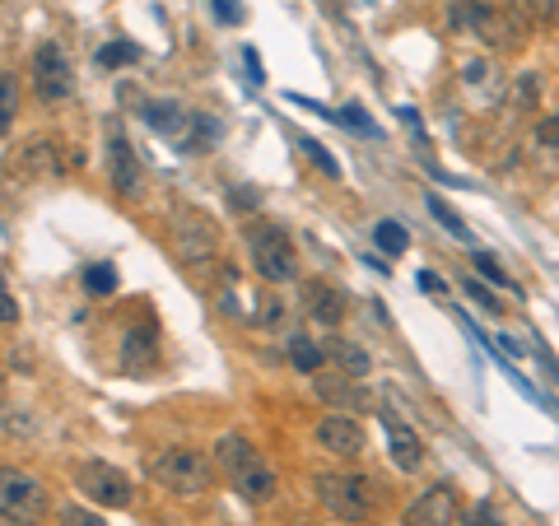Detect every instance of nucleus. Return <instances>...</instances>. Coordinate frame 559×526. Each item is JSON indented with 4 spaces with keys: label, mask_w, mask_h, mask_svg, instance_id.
<instances>
[{
    "label": "nucleus",
    "mask_w": 559,
    "mask_h": 526,
    "mask_svg": "<svg viewBox=\"0 0 559 526\" xmlns=\"http://www.w3.org/2000/svg\"><path fill=\"white\" fill-rule=\"evenodd\" d=\"M0 122H14V75H0Z\"/></svg>",
    "instance_id": "cd10ccee"
},
{
    "label": "nucleus",
    "mask_w": 559,
    "mask_h": 526,
    "mask_svg": "<svg viewBox=\"0 0 559 526\" xmlns=\"http://www.w3.org/2000/svg\"><path fill=\"white\" fill-rule=\"evenodd\" d=\"M140 56V47L136 42H126V38H117V42H108L103 52H98V66H108V70H117V66H131Z\"/></svg>",
    "instance_id": "5701e85b"
},
{
    "label": "nucleus",
    "mask_w": 559,
    "mask_h": 526,
    "mask_svg": "<svg viewBox=\"0 0 559 526\" xmlns=\"http://www.w3.org/2000/svg\"><path fill=\"white\" fill-rule=\"evenodd\" d=\"M108 149H112V187L122 191V196H131L140 187V163H136V149H131V140H126L117 117L108 122Z\"/></svg>",
    "instance_id": "6e6552de"
},
{
    "label": "nucleus",
    "mask_w": 559,
    "mask_h": 526,
    "mask_svg": "<svg viewBox=\"0 0 559 526\" xmlns=\"http://www.w3.org/2000/svg\"><path fill=\"white\" fill-rule=\"evenodd\" d=\"M150 475L159 485L173 489V494L191 499V494H205V489H210L215 466H210V457L196 452V447H168V452H154L150 457Z\"/></svg>",
    "instance_id": "f257e3e1"
},
{
    "label": "nucleus",
    "mask_w": 559,
    "mask_h": 526,
    "mask_svg": "<svg viewBox=\"0 0 559 526\" xmlns=\"http://www.w3.org/2000/svg\"><path fill=\"white\" fill-rule=\"evenodd\" d=\"M317 443L327 447L331 457H359L364 452V429L350 415H327L317 424Z\"/></svg>",
    "instance_id": "1a4fd4ad"
},
{
    "label": "nucleus",
    "mask_w": 559,
    "mask_h": 526,
    "mask_svg": "<svg viewBox=\"0 0 559 526\" xmlns=\"http://www.w3.org/2000/svg\"><path fill=\"white\" fill-rule=\"evenodd\" d=\"M313 489H317V499L327 503L341 522H355L359 526V522H369V517H373L369 485H364L359 475H317Z\"/></svg>",
    "instance_id": "7ed1b4c3"
},
{
    "label": "nucleus",
    "mask_w": 559,
    "mask_h": 526,
    "mask_svg": "<svg viewBox=\"0 0 559 526\" xmlns=\"http://www.w3.org/2000/svg\"><path fill=\"white\" fill-rule=\"evenodd\" d=\"M424 210H429V215H434L438 224H443V229L452 233V238H462V243H471V229H466V219L457 215V210H452V205L443 201V196H434V191H429V196H424Z\"/></svg>",
    "instance_id": "f3484780"
},
{
    "label": "nucleus",
    "mask_w": 559,
    "mask_h": 526,
    "mask_svg": "<svg viewBox=\"0 0 559 526\" xmlns=\"http://www.w3.org/2000/svg\"><path fill=\"white\" fill-rule=\"evenodd\" d=\"M145 117H150V126L159 135H182V126H187V117L173 103H145Z\"/></svg>",
    "instance_id": "6ab92c4d"
},
{
    "label": "nucleus",
    "mask_w": 559,
    "mask_h": 526,
    "mask_svg": "<svg viewBox=\"0 0 559 526\" xmlns=\"http://www.w3.org/2000/svg\"><path fill=\"white\" fill-rule=\"evenodd\" d=\"M233 489H238V499H247V503H266L275 494V475H271V466H252V471H243V475H233Z\"/></svg>",
    "instance_id": "4468645a"
},
{
    "label": "nucleus",
    "mask_w": 559,
    "mask_h": 526,
    "mask_svg": "<svg viewBox=\"0 0 559 526\" xmlns=\"http://www.w3.org/2000/svg\"><path fill=\"white\" fill-rule=\"evenodd\" d=\"M0 317H5V326H14V317H19V308H14L10 294H0Z\"/></svg>",
    "instance_id": "c9c22d12"
},
{
    "label": "nucleus",
    "mask_w": 559,
    "mask_h": 526,
    "mask_svg": "<svg viewBox=\"0 0 559 526\" xmlns=\"http://www.w3.org/2000/svg\"><path fill=\"white\" fill-rule=\"evenodd\" d=\"M24 168L33 177H56V173H61V145H56L52 135L28 140V145H24Z\"/></svg>",
    "instance_id": "f8f14e48"
},
{
    "label": "nucleus",
    "mask_w": 559,
    "mask_h": 526,
    "mask_svg": "<svg viewBox=\"0 0 559 526\" xmlns=\"http://www.w3.org/2000/svg\"><path fill=\"white\" fill-rule=\"evenodd\" d=\"M247 252H252V266H257L261 280L271 284H289L299 275V257H294V243H289L285 229L275 224H257L247 233Z\"/></svg>",
    "instance_id": "f03ea898"
},
{
    "label": "nucleus",
    "mask_w": 559,
    "mask_h": 526,
    "mask_svg": "<svg viewBox=\"0 0 559 526\" xmlns=\"http://www.w3.org/2000/svg\"><path fill=\"white\" fill-rule=\"evenodd\" d=\"M299 149H303V154H308V159H313L327 177H341V163L331 159V149H327V145H317L313 135H299Z\"/></svg>",
    "instance_id": "393cba45"
},
{
    "label": "nucleus",
    "mask_w": 559,
    "mask_h": 526,
    "mask_svg": "<svg viewBox=\"0 0 559 526\" xmlns=\"http://www.w3.org/2000/svg\"><path fill=\"white\" fill-rule=\"evenodd\" d=\"M401 526H457V499H452V489L448 485L424 489L420 499L406 508Z\"/></svg>",
    "instance_id": "0eeeda50"
},
{
    "label": "nucleus",
    "mask_w": 559,
    "mask_h": 526,
    "mask_svg": "<svg viewBox=\"0 0 559 526\" xmlns=\"http://www.w3.org/2000/svg\"><path fill=\"white\" fill-rule=\"evenodd\" d=\"M215 457H219V466H224L229 475H243V471H252V466H257L252 443H247V438H238V433H224V438H219Z\"/></svg>",
    "instance_id": "ddd939ff"
},
{
    "label": "nucleus",
    "mask_w": 559,
    "mask_h": 526,
    "mask_svg": "<svg viewBox=\"0 0 559 526\" xmlns=\"http://www.w3.org/2000/svg\"><path fill=\"white\" fill-rule=\"evenodd\" d=\"M289 359H294L299 373H317V368H322V350H317V340H308V336L289 340Z\"/></svg>",
    "instance_id": "4be33fe9"
},
{
    "label": "nucleus",
    "mask_w": 559,
    "mask_h": 526,
    "mask_svg": "<svg viewBox=\"0 0 559 526\" xmlns=\"http://www.w3.org/2000/svg\"><path fill=\"white\" fill-rule=\"evenodd\" d=\"M466 294L476 298V303H480L485 312H499V308H504V303H494V294H490V289H485L480 280H466Z\"/></svg>",
    "instance_id": "7c9ffc66"
},
{
    "label": "nucleus",
    "mask_w": 559,
    "mask_h": 526,
    "mask_svg": "<svg viewBox=\"0 0 559 526\" xmlns=\"http://www.w3.org/2000/svg\"><path fill=\"white\" fill-rule=\"evenodd\" d=\"M243 61H247V75H252V84H266V75H261V61L252 47H243Z\"/></svg>",
    "instance_id": "72a5a7b5"
},
{
    "label": "nucleus",
    "mask_w": 559,
    "mask_h": 526,
    "mask_svg": "<svg viewBox=\"0 0 559 526\" xmlns=\"http://www.w3.org/2000/svg\"><path fill=\"white\" fill-rule=\"evenodd\" d=\"M303 298H308V312H313L322 326H341L345 322V294L336 289V284L313 280L308 289H303Z\"/></svg>",
    "instance_id": "9b49d317"
},
{
    "label": "nucleus",
    "mask_w": 559,
    "mask_h": 526,
    "mask_svg": "<svg viewBox=\"0 0 559 526\" xmlns=\"http://www.w3.org/2000/svg\"><path fill=\"white\" fill-rule=\"evenodd\" d=\"M373 243H378V252H387V257H401V252L410 247V238L396 219H382L378 229H373Z\"/></svg>",
    "instance_id": "412c9836"
},
{
    "label": "nucleus",
    "mask_w": 559,
    "mask_h": 526,
    "mask_svg": "<svg viewBox=\"0 0 559 526\" xmlns=\"http://www.w3.org/2000/svg\"><path fill=\"white\" fill-rule=\"evenodd\" d=\"M75 485L94 503H103V508H131V499H136L131 480L117 466H108V461H80L75 466Z\"/></svg>",
    "instance_id": "423d86ee"
},
{
    "label": "nucleus",
    "mask_w": 559,
    "mask_h": 526,
    "mask_svg": "<svg viewBox=\"0 0 559 526\" xmlns=\"http://www.w3.org/2000/svg\"><path fill=\"white\" fill-rule=\"evenodd\" d=\"M0 508H5V526H28L47 513V489L33 475L5 471L0 475Z\"/></svg>",
    "instance_id": "39448f33"
},
{
    "label": "nucleus",
    "mask_w": 559,
    "mask_h": 526,
    "mask_svg": "<svg viewBox=\"0 0 559 526\" xmlns=\"http://www.w3.org/2000/svg\"><path fill=\"white\" fill-rule=\"evenodd\" d=\"M154 354H159V350H154V331H150V326H145V331H126V345H122V364L126 368H136V373H140V368L154 364Z\"/></svg>",
    "instance_id": "dca6fc26"
},
{
    "label": "nucleus",
    "mask_w": 559,
    "mask_h": 526,
    "mask_svg": "<svg viewBox=\"0 0 559 526\" xmlns=\"http://www.w3.org/2000/svg\"><path fill=\"white\" fill-rule=\"evenodd\" d=\"M420 289H429V294H443L448 284H443V275H434V270H420Z\"/></svg>",
    "instance_id": "f704fd0d"
},
{
    "label": "nucleus",
    "mask_w": 559,
    "mask_h": 526,
    "mask_svg": "<svg viewBox=\"0 0 559 526\" xmlns=\"http://www.w3.org/2000/svg\"><path fill=\"white\" fill-rule=\"evenodd\" d=\"M331 354L341 359V368H345V378H364L369 373V354L359 350V345H350V340H331Z\"/></svg>",
    "instance_id": "aec40b11"
},
{
    "label": "nucleus",
    "mask_w": 559,
    "mask_h": 526,
    "mask_svg": "<svg viewBox=\"0 0 559 526\" xmlns=\"http://www.w3.org/2000/svg\"><path fill=\"white\" fill-rule=\"evenodd\" d=\"M471 266L480 270V280H490V284H499V289H504V294H513V298H522V289L513 280H508V270L499 266V257H494V252H471Z\"/></svg>",
    "instance_id": "a211bd4d"
},
{
    "label": "nucleus",
    "mask_w": 559,
    "mask_h": 526,
    "mask_svg": "<svg viewBox=\"0 0 559 526\" xmlns=\"http://www.w3.org/2000/svg\"><path fill=\"white\" fill-rule=\"evenodd\" d=\"M61 522L66 526H108L103 517H94L89 508H80V503H66V508H61Z\"/></svg>",
    "instance_id": "bb28decb"
},
{
    "label": "nucleus",
    "mask_w": 559,
    "mask_h": 526,
    "mask_svg": "<svg viewBox=\"0 0 559 526\" xmlns=\"http://www.w3.org/2000/svg\"><path fill=\"white\" fill-rule=\"evenodd\" d=\"M382 429H387V452H392L396 466L401 471H420V461H424L420 433L410 429V424H401L396 415H382Z\"/></svg>",
    "instance_id": "9d476101"
},
{
    "label": "nucleus",
    "mask_w": 559,
    "mask_h": 526,
    "mask_svg": "<svg viewBox=\"0 0 559 526\" xmlns=\"http://www.w3.org/2000/svg\"><path fill=\"white\" fill-rule=\"evenodd\" d=\"M336 122L341 126H350V131H364V135H378V126L369 122V112L359 108V103H350V108H341L336 112Z\"/></svg>",
    "instance_id": "a878e982"
},
{
    "label": "nucleus",
    "mask_w": 559,
    "mask_h": 526,
    "mask_svg": "<svg viewBox=\"0 0 559 526\" xmlns=\"http://www.w3.org/2000/svg\"><path fill=\"white\" fill-rule=\"evenodd\" d=\"M448 14L457 28H476V33H490L494 24V5H485V0H448Z\"/></svg>",
    "instance_id": "2eb2a0df"
},
{
    "label": "nucleus",
    "mask_w": 559,
    "mask_h": 526,
    "mask_svg": "<svg viewBox=\"0 0 559 526\" xmlns=\"http://www.w3.org/2000/svg\"><path fill=\"white\" fill-rule=\"evenodd\" d=\"M84 289H89V294H117V270H112L108 261L89 266L84 270Z\"/></svg>",
    "instance_id": "b1692460"
},
{
    "label": "nucleus",
    "mask_w": 559,
    "mask_h": 526,
    "mask_svg": "<svg viewBox=\"0 0 559 526\" xmlns=\"http://www.w3.org/2000/svg\"><path fill=\"white\" fill-rule=\"evenodd\" d=\"M466 526H499V517H494L490 503H476V508L466 513Z\"/></svg>",
    "instance_id": "473e14b6"
},
{
    "label": "nucleus",
    "mask_w": 559,
    "mask_h": 526,
    "mask_svg": "<svg viewBox=\"0 0 559 526\" xmlns=\"http://www.w3.org/2000/svg\"><path fill=\"white\" fill-rule=\"evenodd\" d=\"M33 89H38L42 103H66L70 89H75V70H70V56L61 42H42L33 52Z\"/></svg>",
    "instance_id": "20e7f679"
},
{
    "label": "nucleus",
    "mask_w": 559,
    "mask_h": 526,
    "mask_svg": "<svg viewBox=\"0 0 559 526\" xmlns=\"http://www.w3.org/2000/svg\"><path fill=\"white\" fill-rule=\"evenodd\" d=\"M210 5H215L219 24H238V19H243V5H238V0H210Z\"/></svg>",
    "instance_id": "2f4dec72"
},
{
    "label": "nucleus",
    "mask_w": 559,
    "mask_h": 526,
    "mask_svg": "<svg viewBox=\"0 0 559 526\" xmlns=\"http://www.w3.org/2000/svg\"><path fill=\"white\" fill-rule=\"evenodd\" d=\"M536 140L550 149H559V112H550V117H541V126H536Z\"/></svg>",
    "instance_id": "c85d7f7f"
},
{
    "label": "nucleus",
    "mask_w": 559,
    "mask_h": 526,
    "mask_svg": "<svg viewBox=\"0 0 559 526\" xmlns=\"http://www.w3.org/2000/svg\"><path fill=\"white\" fill-rule=\"evenodd\" d=\"M536 94H541V75H522V80H518V103H522V108H532Z\"/></svg>",
    "instance_id": "c756f323"
}]
</instances>
